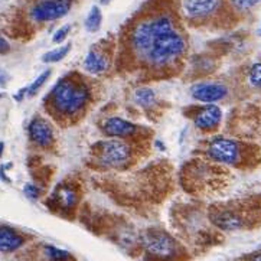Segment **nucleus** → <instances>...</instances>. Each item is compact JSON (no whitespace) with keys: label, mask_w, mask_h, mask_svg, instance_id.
Instances as JSON below:
<instances>
[{"label":"nucleus","mask_w":261,"mask_h":261,"mask_svg":"<svg viewBox=\"0 0 261 261\" xmlns=\"http://www.w3.org/2000/svg\"><path fill=\"white\" fill-rule=\"evenodd\" d=\"M189 49L180 19L172 8H153L133 20L123 38L122 59L130 71L155 78L177 74Z\"/></svg>","instance_id":"nucleus-1"},{"label":"nucleus","mask_w":261,"mask_h":261,"mask_svg":"<svg viewBox=\"0 0 261 261\" xmlns=\"http://www.w3.org/2000/svg\"><path fill=\"white\" fill-rule=\"evenodd\" d=\"M93 87L84 75L69 72L59 78L44 100L45 110L59 126L65 127L84 117L93 103Z\"/></svg>","instance_id":"nucleus-2"},{"label":"nucleus","mask_w":261,"mask_h":261,"mask_svg":"<svg viewBox=\"0 0 261 261\" xmlns=\"http://www.w3.org/2000/svg\"><path fill=\"white\" fill-rule=\"evenodd\" d=\"M199 152L204 159L221 166L251 169L261 163L260 146L225 136H215L205 140Z\"/></svg>","instance_id":"nucleus-3"},{"label":"nucleus","mask_w":261,"mask_h":261,"mask_svg":"<svg viewBox=\"0 0 261 261\" xmlns=\"http://www.w3.org/2000/svg\"><path fill=\"white\" fill-rule=\"evenodd\" d=\"M179 12L195 28H225L237 19L228 0H179Z\"/></svg>","instance_id":"nucleus-4"},{"label":"nucleus","mask_w":261,"mask_h":261,"mask_svg":"<svg viewBox=\"0 0 261 261\" xmlns=\"http://www.w3.org/2000/svg\"><path fill=\"white\" fill-rule=\"evenodd\" d=\"M139 155L134 140L110 139L95 143L91 149L94 162L104 169H127Z\"/></svg>","instance_id":"nucleus-5"},{"label":"nucleus","mask_w":261,"mask_h":261,"mask_svg":"<svg viewBox=\"0 0 261 261\" xmlns=\"http://www.w3.org/2000/svg\"><path fill=\"white\" fill-rule=\"evenodd\" d=\"M141 245L147 254L159 260H173L179 255L177 243L163 231H147L143 234Z\"/></svg>","instance_id":"nucleus-6"},{"label":"nucleus","mask_w":261,"mask_h":261,"mask_svg":"<svg viewBox=\"0 0 261 261\" xmlns=\"http://www.w3.org/2000/svg\"><path fill=\"white\" fill-rule=\"evenodd\" d=\"M74 3L75 0H38L29 10V18L35 23L55 22L66 16Z\"/></svg>","instance_id":"nucleus-7"},{"label":"nucleus","mask_w":261,"mask_h":261,"mask_svg":"<svg viewBox=\"0 0 261 261\" xmlns=\"http://www.w3.org/2000/svg\"><path fill=\"white\" fill-rule=\"evenodd\" d=\"M101 130L113 139L140 140L146 136V129L122 117H108L101 123Z\"/></svg>","instance_id":"nucleus-8"},{"label":"nucleus","mask_w":261,"mask_h":261,"mask_svg":"<svg viewBox=\"0 0 261 261\" xmlns=\"http://www.w3.org/2000/svg\"><path fill=\"white\" fill-rule=\"evenodd\" d=\"M189 117L194 122L198 130L204 133H212L215 131L222 122V111L215 104H206V105H194L189 108Z\"/></svg>","instance_id":"nucleus-9"},{"label":"nucleus","mask_w":261,"mask_h":261,"mask_svg":"<svg viewBox=\"0 0 261 261\" xmlns=\"http://www.w3.org/2000/svg\"><path fill=\"white\" fill-rule=\"evenodd\" d=\"M111 52L110 48L104 47V44L94 45L88 51L84 59L85 72L91 75H101L110 71L111 68Z\"/></svg>","instance_id":"nucleus-10"},{"label":"nucleus","mask_w":261,"mask_h":261,"mask_svg":"<svg viewBox=\"0 0 261 261\" xmlns=\"http://www.w3.org/2000/svg\"><path fill=\"white\" fill-rule=\"evenodd\" d=\"M28 133L30 141L38 147L49 149L55 143V133H54L51 123L41 116H35L30 120Z\"/></svg>","instance_id":"nucleus-11"},{"label":"nucleus","mask_w":261,"mask_h":261,"mask_svg":"<svg viewBox=\"0 0 261 261\" xmlns=\"http://www.w3.org/2000/svg\"><path fill=\"white\" fill-rule=\"evenodd\" d=\"M191 94L201 103L212 104L224 100L228 95V87L222 83H199L191 88Z\"/></svg>","instance_id":"nucleus-12"},{"label":"nucleus","mask_w":261,"mask_h":261,"mask_svg":"<svg viewBox=\"0 0 261 261\" xmlns=\"http://www.w3.org/2000/svg\"><path fill=\"white\" fill-rule=\"evenodd\" d=\"M49 201L54 202V205L61 211H72L80 201V194L74 185L61 183L55 188Z\"/></svg>","instance_id":"nucleus-13"},{"label":"nucleus","mask_w":261,"mask_h":261,"mask_svg":"<svg viewBox=\"0 0 261 261\" xmlns=\"http://www.w3.org/2000/svg\"><path fill=\"white\" fill-rule=\"evenodd\" d=\"M211 221L222 231H237L241 230L245 224V221L233 208H222L214 211L211 214Z\"/></svg>","instance_id":"nucleus-14"},{"label":"nucleus","mask_w":261,"mask_h":261,"mask_svg":"<svg viewBox=\"0 0 261 261\" xmlns=\"http://www.w3.org/2000/svg\"><path fill=\"white\" fill-rule=\"evenodd\" d=\"M25 243L23 237L9 227H0V251L13 252Z\"/></svg>","instance_id":"nucleus-15"},{"label":"nucleus","mask_w":261,"mask_h":261,"mask_svg":"<svg viewBox=\"0 0 261 261\" xmlns=\"http://www.w3.org/2000/svg\"><path fill=\"white\" fill-rule=\"evenodd\" d=\"M228 5L238 19V16H245L261 6V0H228Z\"/></svg>","instance_id":"nucleus-16"},{"label":"nucleus","mask_w":261,"mask_h":261,"mask_svg":"<svg viewBox=\"0 0 261 261\" xmlns=\"http://www.w3.org/2000/svg\"><path fill=\"white\" fill-rule=\"evenodd\" d=\"M134 101L143 108H152L156 104V93L149 87H140L134 91Z\"/></svg>","instance_id":"nucleus-17"},{"label":"nucleus","mask_w":261,"mask_h":261,"mask_svg":"<svg viewBox=\"0 0 261 261\" xmlns=\"http://www.w3.org/2000/svg\"><path fill=\"white\" fill-rule=\"evenodd\" d=\"M85 29L91 33H95L97 30H100L103 25V12L98 6H93L88 16L85 18Z\"/></svg>","instance_id":"nucleus-18"},{"label":"nucleus","mask_w":261,"mask_h":261,"mask_svg":"<svg viewBox=\"0 0 261 261\" xmlns=\"http://www.w3.org/2000/svg\"><path fill=\"white\" fill-rule=\"evenodd\" d=\"M71 48H72L71 44H66V45H62V47L55 48V49L49 51V52H47L45 55L42 56V61H44L45 64H52V62L55 64V62H59V61H62V59L69 54Z\"/></svg>","instance_id":"nucleus-19"},{"label":"nucleus","mask_w":261,"mask_h":261,"mask_svg":"<svg viewBox=\"0 0 261 261\" xmlns=\"http://www.w3.org/2000/svg\"><path fill=\"white\" fill-rule=\"evenodd\" d=\"M44 254L49 261H68L71 255L64 250H59L54 245H45L44 247Z\"/></svg>","instance_id":"nucleus-20"},{"label":"nucleus","mask_w":261,"mask_h":261,"mask_svg":"<svg viewBox=\"0 0 261 261\" xmlns=\"http://www.w3.org/2000/svg\"><path fill=\"white\" fill-rule=\"evenodd\" d=\"M51 72H52L51 69H47V71H44V72L39 75V77H38L36 80H35V81H33L32 84L29 85V88L26 90V94H28L29 97H33V95H35V94H36L38 91L41 90V88H42V85L45 84V83L48 81V78L51 77Z\"/></svg>","instance_id":"nucleus-21"},{"label":"nucleus","mask_w":261,"mask_h":261,"mask_svg":"<svg viewBox=\"0 0 261 261\" xmlns=\"http://www.w3.org/2000/svg\"><path fill=\"white\" fill-rule=\"evenodd\" d=\"M248 78H250V83L255 88L261 90V62L252 64L251 68H250V72H248Z\"/></svg>","instance_id":"nucleus-22"},{"label":"nucleus","mask_w":261,"mask_h":261,"mask_svg":"<svg viewBox=\"0 0 261 261\" xmlns=\"http://www.w3.org/2000/svg\"><path fill=\"white\" fill-rule=\"evenodd\" d=\"M69 32H71V25H64V26H61V28L58 29L55 33H54L52 42H54V44H62L66 38H68Z\"/></svg>","instance_id":"nucleus-23"},{"label":"nucleus","mask_w":261,"mask_h":261,"mask_svg":"<svg viewBox=\"0 0 261 261\" xmlns=\"http://www.w3.org/2000/svg\"><path fill=\"white\" fill-rule=\"evenodd\" d=\"M23 192H25V195L28 196L29 199H38L41 196V194H42L41 188L33 185V183H26L25 188H23Z\"/></svg>","instance_id":"nucleus-24"},{"label":"nucleus","mask_w":261,"mask_h":261,"mask_svg":"<svg viewBox=\"0 0 261 261\" xmlns=\"http://www.w3.org/2000/svg\"><path fill=\"white\" fill-rule=\"evenodd\" d=\"M10 49V45L9 42L5 39L3 35H0V55H3V54H8Z\"/></svg>","instance_id":"nucleus-25"},{"label":"nucleus","mask_w":261,"mask_h":261,"mask_svg":"<svg viewBox=\"0 0 261 261\" xmlns=\"http://www.w3.org/2000/svg\"><path fill=\"white\" fill-rule=\"evenodd\" d=\"M8 78H9V77H8V72H6L5 69L0 68V87H3V85L8 83Z\"/></svg>","instance_id":"nucleus-26"},{"label":"nucleus","mask_w":261,"mask_h":261,"mask_svg":"<svg viewBox=\"0 0 261 261\" xmlns=\"http://www.w3.org/2000/svg\"><path fill=\"white\" fill-rule=\"evenodd\" d=\"M26 93V90H22V91H20V93H18V95H16V97H15V98H16V100H18V101H20V100H22V98H23V94Z\"/></svg>","instance_id":"nucleus-27"},{"label":"nucleus","mask_w":261,"mask_h":261,"mask_svg":"<svg viewBox=\"0 0 261 261\" xmlns=\"http://www.w3.org/2000/svg\"><path fill=\"white\" fill-rule=\"evenodd\" d=\"M251 261H261V254H258V255H255V257H252Z\"/></svg>","instance_id":"nucleus-28"},{"label":"nucleus","mask_w":261,"mask_h":261,"mask_svg":"<svg viewBox=\"0 0 261 261\" xmlns=\"http://www.w3.org/2000/svg\"><path fill=\"white\" fill-rule=\"evenodd\" d=\"M2 152H3V143H0V156H2Z\"/></svg>","instance_id":"nucleus-29"},{"label":"nucleus","mask_w":261,"mask_h":261,"mask_svg":"<svg viewBox=\"0 0 261 261\" xmlns=\"http://www.w3.org/2000/svg\"><path fill=\"white\" fill-rule=\"evenodd\" d=\"M100 2H101V3H103V5H107V3H108V2H110V0H100Z\"/></svg>","instance_id":"nucleus-30"},{"label":"nucleus","mask_w":261,"mask_h":261,"mask_svg":"<svg viewBox=\"0 0 261 261\" xmlns=\"http://www.w3.org/2000/svg\"><path fill=\"white\" fill-rule=\"evenodd\" d=\"M260 35H261V29H260Z\"/></svg>","instance_id":"nucleus-31"}]
</instances>
